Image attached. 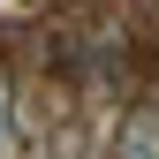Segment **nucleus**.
Returning a JSON list of instances; mask_svg holds the SVG:
<instances>
[{"mask_svg":"<svg viewBox=\"0 0 159 159\" xmlns=\"http://www.w3.org/2000/svg\"><path fill=\"white\" fill-rule=\"evenodd\" d=\"M8 144H15V91H8V76H0V159H8Z\"/></svg>","mask_w":159,"mask_h":159,"instance_id":"f03ea898","label":"nucleus"},{"mask_svg":"<svg viewBox=\"0 0 159 159\" xmlns=\"http://www.w3.org/2000/svg\"><path fill=\"white\" fill-rule=\"evenodd\" d=\"M106 159H159V98L121 114V129L106 136Z\"/></svg>","mask_w":159,"mask_h":159,"instance_id":"f257e3e1","label":"nucleus"}]
</instances>
